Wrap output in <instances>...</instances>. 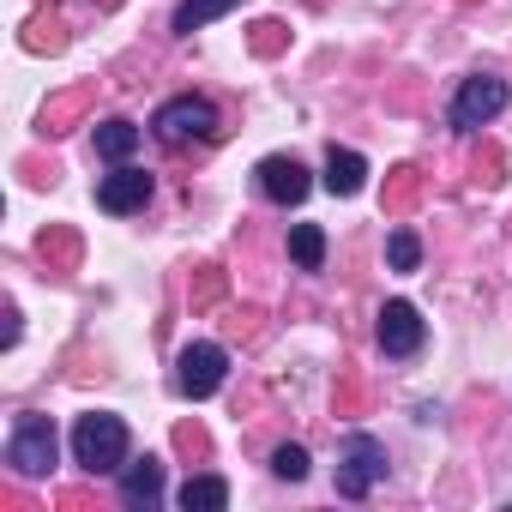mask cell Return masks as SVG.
<instances>
[{"mask_svg": "<svg viewBox=\"0 0 512 512\" xmlns=\"http://www.w3.org/2000/svg\"><path fill=\"white\" fill-rule=\"evenodd\" d=\"M500 109H506V79L476 73V79H464L458 97H452V127H458V133H476V127H488Z\"/></svg>", "mask_w": 512, "mask_h": 512, "instance_id": "cell-5", "label": "cell"}, {"mask_svg": "<svg viewBox=\"0 0 512 512\" xmlns=\"http://www.w3.org/2000/svg\"><path fill=\"white\" fill-rule=\"evenodd\" d=\"M272 470H278L284 482H302V476H308V452H302V446H278V452H272Z\"/></svg>", "mask_w": 512, "mask_h": 512, "instance_id": "cell-17", "label": "cell"}, {"mask_svg": "<svg viewBox=\"0 0 512 512\" xmlns=\"http://www.w3.org/2000/svg\"><path fill=\"white\" fill-rule=\"evenodd\" d=\"M121 500H127V506H157V500H163V464H157V458L127 464V470H121Z\"/></svg>", "mask_w": 512, "mask_h": 512, "instance_id": "cell-10", "label": "cell"}, {"mask_svg": "<svg viewBox=\"0 0 512 512\" xmlns=\"http://www.w3.org/2000/svg\"><path fill=\"white\" fill-rule=\"evenodd\" d=\"M380 476H386V446L374 434H350L338 446V494L344 500H362Z\"/></svg>", "mask_w": 512, "mask_h": 512, "instance_id": "cell-3", "label": "cell"}, {"mask_svg": "<svg viewBox=\"0 0 512 512\" xmlns=\"http://www.w3.org/2000/svg\"><path fill=\"white\" fill-rule=\"evenodd\" d=\"M145 199H151V175H145V169L115 163V175H103V181H97V205H103V211H115V217H121V211H139Z\"/></svg>", "mask_w": 512, "mask_h": 512, "instance_id": "cell-7", "label": "cell"}, {"mask_svg": "<svg viewBox=\"0 0 512 512\" xmlns=\"http://www.w3.org/2000/svg\"><path fill=\"white\" fill-rule=\"evenodd\" d=\"M73 458H79L85 470H121V458H127V428H121V416H103V410L79 416V428H73Z\"/></svg>", "mask_w": 512, "mask_h": 512, "instance_id": "cell-1", "label": "cell"}, {"mask_svg": "<svg viewBox=\"0 0 512 512\" xmlns=\"http://www.w3.org/2000/svg\"><path fill=\"white\" fill-rule=\"evenodd\" d=\"M7 464H13L19 476H43V470L55 464V422L37 416V410H25V416L13 422V440H7Z\"/></svg>", "mask_w": 512, "mask_h": 512, "instance_id": "cell-4", "label": "cell"}, {"mask_svg": "<svg viewBox=\"0 0 512 512\" xmlns=\"http://www.w3.org/2000/svg\"><path fill=\"white\" fill-rule=\"evenodd\" d=\"M290 260H296L302 272H320V260H326V235H320V223H296V229H290Z\"/></svg>", "mask_w": 512, "mask_h": 512, "instance_id": "cell-14", "label": "cell"}, {"mask_svg": "<svg viewBox=\"0 0 512 512\" xmlns=\"http://www.w3.org/2000/svg\"><path fill=\"white\" fill-rule=\"evenodd\" d=\"M380 350L386 356H416L422 350V314L410 302H386L380 308Z\"/></svg>", "mask_w": 512, "mask_h": 512, "instance_id": "cell-8", "label": "cell"}, {"mask_svg": "<svg viewBox=\"0 0 512 512\" xmlns=\"http://www.w3.org/2000/svg\"><path fill=\"white\" fill-rule=\"evenodd\" d=\"M223 368H229L223 344H187L181 362H175V392L181 398H211L223 386Z\"/></svg>", "mask_w": 512, "mask_h": 512, "instance_id": "cell-6", "label": "cell"}, {"mask_svg": "<svg viewBox=\"0 0 512 512\" xmlns=\"http://www.w3.org/2000/svg\"><path fill=\"white\" fill-rule=\"evenodd\" d=\"M362 181H368V163H362L356 151H332V157H326V187H332L338 199L362 193Z\"/></svg>", "mask_w": 512, "mask_h": 512, "instance_id": "cell-12", "label": "cell"}, {"mask_svg": "<svg viewBox=\"0 0 512 512\" xmlns=\"http://www.w3.org/2000/svg\"><path fill=\"white\" fill-rule=\"evenodd\" d=\"M133 151H139V127H133V121H103V127H97V157L127 163Z\"/></svg>", "mask_w": 512, "mask_h": 512, "instance_id": "cell-13", "label": "cell"}, {"mask_svg": "<svg viewBox=\"0 0 512 512\" xmlns=\"http://www.w3.org/2000/svg\"><path fill=\"white\" fill-rule=\"evenodd\" d=\"M386 260H392V272H416V260H422L416 229H392V235H386Z\"/></svg>", "mask_w": 512, "mask_h": 512, "instance_id": "cell-16", "label": "cell"}, {"mask_svg": "<svg viewBox=\"0 0 512 512\" xmlns=\"http://www.w3.org/2000/svg\"><path fill=\"white\" fill-rule=\"evenodd\" d=\"M229 7H235V0H181V7H175V31H181V37H193L199 25L223 19Z\"/></svg>", "mask_w": 512, "mask_h": 512, "instance_id": "cell-15", "label": "cell"}, {"mask_svg": "<svg viewBox=\"0 0 512 512\" xmlns=\"http://www.w3.org/2000/svg\"><path fill=\"white\" fill-rule=\"evenodd\" d=\"M229 506V482L223 476H187L181 482V512H223Z\"/></svg>", "mask_w": 512, "mask_h": 512, "instance_id": "cell-11", "label": "cell"}, {"mask_svg": "<svg viewBox=\"0 0 512 512\" xmlns=\"http://www.w3.org/2000/svg\"><path fill=\"white\" fill-rule=\"evenodd\" d=\"M151 127H157L163 145H205V139H217V109L205 97H175V103L157 109Z\"/></svg>", "mask_w": 512, "mask_h": 512, "instance_id": "cell-2", "label": "cell"}, {"mask_svg": "<svg viewBox=\"0 0 512 512\" xmlns=\"http://www.w3.org/2000/svg\"><path fill=\"white\" fill-rule=\"evenodd\" d=\"M260 187H266V199H278V205H302L308 199V169L296 163V157H266L260 163Z\"/></svg>", "mask_w": 512, "mask_h": 512, "instance_id": "cell-9", "label": "cell"}]
</instances>
